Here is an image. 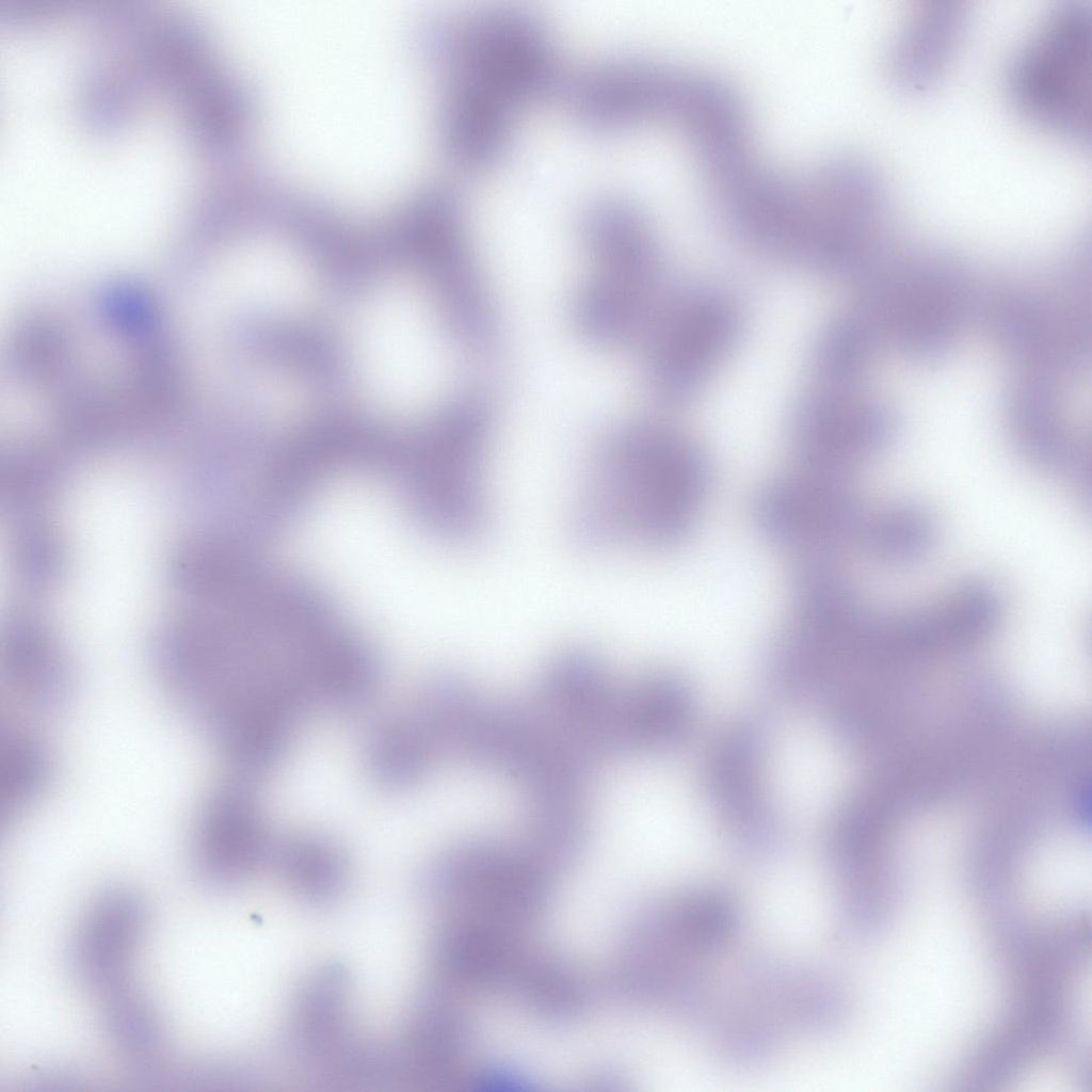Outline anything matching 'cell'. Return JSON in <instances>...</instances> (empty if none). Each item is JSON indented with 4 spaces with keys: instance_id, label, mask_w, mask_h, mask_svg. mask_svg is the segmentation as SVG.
<instances>
[{
    "instance_id": "6da1fadb",
    "label": "cell",
    "mask_w": 1092,
    "mask_h": 1092,
    "mask_svg": "<svg viewBox=\"0 0 1092 1092\" xmlns=\"http://www.w3.org/2000/svg\"><path fill=\"white\" fill-rule=\"evenodd\" d=\"M588 469L571 531L591 551L678 544L692 530L711 481L709 461L692 440L649 421L608 433Z\"/></svg>"
},
{
    "instance_id": "7a4b0ae2",
    "label": "cell",
    "mask_w": 1092,
    "mask_h": 1092,
    "mask_svg": "<svg viewBox=\"0 0 1092 1092\" xmlns=\"http://www.w3.org/2000/svg\"><path fill=\"white\" fill-rule=\"evenodd\" d=\"M1086 0L1059 2L1011 59L1005 87L1032 127L1081 147L1091 143L1092 13Z\"/></svg>"
},
{
    "instance_id": "3957f363",
    "label": "cell",
    "mask_w": 1092,
    "mask_h": 1092,
    "mask_svg": "<svg viewBox=\"0 0 1092 1092\" xmlns=\"http://www.w3.org/2000/svg\"><path fill=\"white\" fill-rule=\"evenodd\" d=\"M873 262L855 312L876 341L894 340L905 354L931 360L953 346L973 300L962 260L931 252Z\"/></svg>"
},
{
    "instance_id": "277c9868",
    "label": "cell",
    "mask_w": 1092,
    "mask_h": 1092,
    "mask_svg": "<svg viewBox=\"0 0 1092 1092\" xmlns=\"http://www.w3.org/2000/svg\"><path fill=\"white\" fill-rule=\"evenodd\" d=\"M352 348L363 388L392 414L420 410L431 395L436 352L427 307L407 282H389L359 308Z\"/></svg>"
},
{
    "instance_id": "5b68a950",
    "label": "cell",
    "mask_w": 1092,
    "mask_h": 1092,
    "mask_svg": "<svg viewBox=\"0 0 1092 1092\" xmlns=\"http://www.w3.org/2000/svg\"><path fill=\"white\" fill-rule=\"evenodd\" d=\"M453 57L456 82L515 110L549 94L558 82L552 38L546 26L523 9L473 11L457 31Z\"/></svg>"
},
{
    "instance_id": "8992f818",
    "label": "cell",
    "mask_w": 1092,
    "mask_h": 1092,
    "mask_svg": "<svg viewBox=\"0 0 1092 1092\" xmlns=\"http://www.w3.org/2000/svg\"><path fill=\"white\" fill-rule=\"evenodd\" d=\"M753 520L776 546L801 559L832 558L858 539L866 514L849 478L803 467L773 478L755 495Z\"/></svg>"
},
{
    "instance_id": "52a82bcc",
    "label": "cell",
    "mask_w": 1092,
    "mask_h": 1092,
    "mask_svg": "<svg viewBox=\"0 0 1092 1092\" xmlns=\"http://www.w3.org/2000/svg\"><path fill=\"white\" fill-rule=\"evenodd\" d=\"M769 726L757 716L732 723L713 743L704 766L709 805L735 847L753 857L774 853L782 831L764 780Z\"/></svg>"
},
{
    "instance_id": "ba28073f",
    "label": "cell",
    "mask_w": 1092,
    "mask_h": 1092,
    "mask_svg": "<svg viewBox=\"0 0 1092 1092\" xmlns=\"http://www.w3.org/2000/svg\"><path fill=\"white\" fill-rule=\"evenodd\" d=\"M689 71L640 58H611L582 69L568 103L581 128L611 135L651 122H677Z\"/></svg>"
},
{
    "instance_id": "9c48e42d",
    "label": "cell",
    "mask_w": 1092,
    "mask_h": 1092,
    "mask_svg": "<svg viewBox=\"0 0 1092 1092\" xmlns=\"http://www.w3.org/2000/svg\"><path fill=\"white\" fill-rule=\"evenodd\" d=\"M895 431L885 405L824 387L801 398L788 423L799 467L846 478L882 452Z\"/></svg>"
},
{
    "instance_id": "30bf717a",
    "label": "cell",
    "mask_w": 1092,
    "mask_h": 1092,
    "mask_svg": "<svg viewBox=\"0 0 1092 1092\" xmlns=\"http://www.w3.org/2000/svg\"><path fill=\"white\" fill-rule=\"evenodd\" d=\"M656 327L648 379L656 396L677 404L692 399L735 344V307L712 292H697L671 308Z\"/></svg>"
},
{
    "instance_id": "8fae6325",
    "label": "cell",
    "mask_w": 1092,
    "mask_h": 1092,
    "mask_svg": "<svg viewBox=\"0 0 1092 1092\" xmlns=\"http://www.w3.org/2000/svg\"><path fill=\"white\" fill-rule=\"evenodd\" d=\"M253 781L237 773L214 787L196 813L191 861L196 872L215 886H241L270 866L275 842Z\"/></svg>"
},
{
    "instance_id": "7c38bea8",
    "label": "cell",
    "mask_w": 1092,
    "mask_h": 1092,
    "mask_svg": "<svg viewBox=\"0 0 1092 1092\" xmlns=\"http://www.w3.org/2000/svg\"><path fill=\"white\" fill-rule=\"evenodd\" d=\"M619 690L595 654L569 648L546 667L530 696L562 734L600 764L612 756Z\"/></svg>"
},
{
    "instance_id": "4fadbf2b",
    "label": "cell",
    "mask_w": 1092,
    "mask_h": 1092,
    "mask_svg": "<svg viewBox=\"0 0 1092 1092\" xmlns=\"http://www.w3.org/2000/svg\"><path fill=\"white\" fill-rule=\"evenodd\" d=\"M1056 385L1057 381L1024 372L1009 391V431L1026 459L1085 492L1090 485L1089 452L1064 424Z\"/></svg>"
},
{
    "instance_id": "5bb4252c",
    "label": "cell",
    "mask_w": 1092,
    "mask_h": 1092,
    "mask_svg": "<svg viewBox=\"0 0 1092 1092\" xmlns=\"http://www.w3.org/2000/svg\"><path fill=\"white\" fill-rule=\"evenodd\" d=\"M693 692L671 672H652L621 686L612 727V754L648 755L680 744L691 727Z\"/></svg>"
},
{
    "instance_id": "9a60e30c",
    "label": "cell",
    "mask_w": 1092,
    "mask_h": 1092,
    "mask_svg": "<svg viewBox=\"0 0 1092 1092\" xmlns=\"http://www.w3.org/2000/svg\"><path fill=\"white\" fill-rule=\"evenodd\" d=\"M968 22L969 12L962 2L919 3L904 19L889 50L895 83L910 93L935 86L954 59Z\"/></svg>"
},
{
    "instance_id": "2e32d148",
    "label": "cell",
    "mask_w": 1092,
    "mask_h": 1092,
    "mask_svg": "<svg viewBox=\"0 0 1092 1092\" xmlns=\"http://www.w3.org/2000/svg\"><path fill=\"white\" fill-rule=\"evenodd\" d=\"M351 983L338 965L307 976L296 990L288 1017L293 1048L309 1060L333 1065L354 1043L350 1039Z\"/></svg>"
},
{
    "instance_id": "e0dca14e",
    "label": "cell",
    "mask_w": 1092,
    "mask_h": 1092,
    "mask_svg": "<svg viewBox=\"0 0 1092 1092\" xmlns=\"http://www.w3.org/2000/svg\"><path fill=\"white\" fill-rule=\"evenodd\" d=\"M143 913L140 900L119 889L106 893L91 908L76 945L77 965L91 984L112 992L122 989Z\"/></svg>"
},
{
    "instance_id": "ac0fdd59",
    "label": "cell",
    "mask_w": 1092,
    "mask_h": 1092,
    "mask_svg": "<svg viewBox=\"0 0 1092 1092\" xmlns=\"http://www.w3.org/2000/svg\"><path fill=\"white\" fill-rule=\"evenodd\" d=\"M270 866L290 895L311 906L334 904L346 894L350 882L343 850L317 833L275 842Z\"/></svg>"
},
{
    "instance_id": "d6986e66",
    "label": "cell",
    "mask_w": 1092,
    "mask_h": 1092,
    "mask_svg": "<svg viewBox=\"0 0 1092 1092\" xmlns=\"http://www.w3.org/2000/svg\"><path fill=\"white\" fill-rule=\"evenodd\" d=\"M516 110L470 86L455 83L447 109L450 148L464 166L488 168L505 154Z\"/></svg>"
},
{
    "instance_id": "ffe728a7",
    "label": "cell",
    "mask_w": 1092,
    "mask_h": 1092,
    "mask_svg": "<svg viewBox=\"0 0 1092 1092\" xmlns=\"http://www.w3.org/2000/svg\"><path fill=\"white\" fill-rule=\"evenodd\" d=\"M367 771L380 788L400 791L420 783L437 751L418 714H395L369 732L364 749Z\"/></svg>"
},
{
    "instance_id": "44dd1931",
    "label": "cell",
    "mask_w": 1092,
    "mask_h": 1092,
    "mask_svg": "<svg viewBox=\"0 0 1092 1092\" xmlns=\"http://www.w3.org/2000/svg\"><path fill=\"white\" fill-rule=\"evenodd\" d=\"M237 264V290L251 305L275 312L294 311L312 293L311 274L296 256L279 247L250 251Z\"/></svg>"
},
{
    "instance_id": "7402d4cb",
    "label": "cell",
    "mask_w": 1092,
    "mask_h": 1092,
    "mask_svg": "<svg viewBox=\"0 0 1092 1092\" xmlns=\"http://www.w3.org/2000/svg\"><path fill=\"white\" fill-rule=\"evenodd\" d=\"M936 524L924 507L902 502L866 515L858 540L879 562L904 566L919 562L935 544Z\"/></svg>"
},
{
    "instance_id": "603a6c76",
    "label": "cell",
    "mask_w": 1092,
    "mask_h": 1092,
    "mask_svg": "<svg viewBox=\"0 0 1092 1092\" xmlns=\"http://www.w3.org/2000/svg\"><path fill=\"white\" fill-rule=\"evenodd\" d=\"M4 672L10 689L39 712L59 711L73 695L70 668L61 653L47 643H11Z\"/></svg>"
},
{
    "instance_id": "cb8c5ba5",
    "label": "cell",
    "mask_w": 1092,
    "mask_h": 1092,
    "mask_svg": "<svg viewBox=\"0 0 1092 1092\" xmlns=\"http://www.w3.org/2000/svg\"><path fill=\"white\" fill-rule=\"evenodd\" d=\"M52 761L48 748L31 732L9 727L1 743V805L12 821L48 788Z\"/></svg>"
},
{
    "instance_id": "d4e9b609",
    "label": "cell",
    "mask_w": 1092,
    "mask_h": 1092,
    "mask_svg": "<svg viewBox=\"0 0 1092 1092\" xmlns=\"http://www.w3.org/2000/svg\"><path fill=\"white\" fill-rule=\"evenodd\" d=\"M877 344L854 316L831 322L817 337L812 368L824 388L848 390L865 373Z\"/></svg>"
}]
</instances>
